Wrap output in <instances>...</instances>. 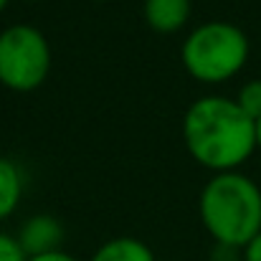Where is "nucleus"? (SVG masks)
<instances>
[{"label": "nucleus", "mask_w": 261, "mask_h": 261, "mask_svg": "<svg viewBox=\"0 0 261 261\" xmlns=\"http://www.w3.org/2000/svg\"><path fill=\"white\" fill-rule=\"evenodd\" d=\"M182 137L200 165L231 173L254 155L256 122L233 99L203 96L185 112Z\"/></svg>", "instance_id": "nucleus-1"}, {"label": "nucleus", "mask_w": 261, "mask_h": 261, "mask_svg": "<svg viewBox=\"0 0 261 261\" xmlns=\"http://www.w3.org/2000/svg\"><path fill=\"white\" fill-rule=\"evenodd\" d=\"M200 218L216 244L244 249L261 233L259 185L236 173H218L200 193Z\"/></svg>", "instance_id": "nucleus-2"}, {"label": "nucleus", "mask_w": 261, "mask_h": 261, "mask_svg": "<svg viewBox=\"0 0 261 261\" xmlns=\"http://www.w3.org/2000/svg\"><path fill=\"white\" fill-rule=\"evenodd\" d=\"M249 59V38L246 33L223 20H213L198 25L185 46H182V64L190 76L205 84H218L236 76Z\"/></svg>", "instance_id": "nucleus-3"}, {"label": "nucleus", "mask_w": 261, "mask_h": 261, "mask_svg": "<svg viewBox=\"0 0 261 261\" xmlns=\"http://www.w3.org/2000/svg\"><path fill=\"white\" fill-rule=\"evenodd\" d=\"M51 69L46 36L33 25H10L0 33V82L13 91L41 87Z\"/></svg>", "instance_id": "nucleus-4"}, {"label": "nucleus", "mask_w": 261, "mask_h": 261, "mask_svg": "<svg viewBox=\"0 0 261 261\" xmlns=\"http://www.w3.org/2000/svg\"><path fill=\"white\" fill-rule=\"evenodd\" d=\"M64 241V226L51 218V216H33L23 223L20 233H18V244L23 249V254L28 259H36V256H46V254H54V251H61Z\"/></svg>", "instance_id": "nucleus-5"}, {"label": "nucleus", "mask_w": 261, "mask_h": 261, "mask_svg": "<svg viewBox=\"0 0 261 261\" xmlns=\"http://www.w3.org/2000/svg\"><path fill=\"white\" fill-rule=\"evenodd\" d=\"M145 18L160 33H175L190 18V0H145Z\"/></svg>", "instance_id": "nucleus-6"}, {"label": "nucleus", "mask_w": 261, "mask_h": 261, "mask_svg": "<svg viewBox=\"0 0 261 261\" xmlns=\"http://www.w3.org/2000/svg\"><path fill=\"white\" fill-rule=\"evenodd\" d=\"M91 261H155V254L150 251L147 244L124 236V239H112L104 246H99Z\"/></svg>", "instance_id": "nucleus-7"}, {"label": "nucleus", "mask_w": 261, "mask_h": 261, "mask_svg": "<svg viewBox=\"0 0 261 261\" xmlns=\"http://www.w3.org/2000/svg\"><path fill=\"white\" fill-rule=\"evenodd\" d=\"M20 195H23L20 170L8 158H0V218H8L18 208Z\"/></svg>", "instance_id": "nucleus-8"}, {"label": "nucleus", "mask_w": 261, "mask_h": 261, "mask_svg": "<svg viewBox=\"0 0 261 261\" xmlns=\"http://www.w3.org/2000/svg\"><path fill=\"white\" fill-rule=\"evenodd\" d=\"M236 104H239L254 122L261 119V79H254V82H249L246 87L241 89Z\"/></svg>", "instance_id": "nucleus-9"}, {"label": "nucleus", "mask_w": 261, "mask_h": 261, "mask_svg": "<svg viewBox=\"0 0 261 261\" xmlns=\"http://www.w3.org/2000/svg\"><path fill=\"white\" fill-rule=\"evenodd\" d=\"M0 261H28V256L23 254L18 239L0 233Z\"/></svg>", "instance_id": "nucleus-10"}, {"label": "nucleus", "mask_w": 261, "mask_h": 261, "mask_svg": "<svg viewBox=\"0 0 261 261\" xmlns=\"http://www.w3.org/2000/svg\"><path fill=\"white\" fill-rule=\"evenodd\" d=\"M241 249H236V246H226V244H216L213 246V251H211V261H239L241 259V254H239Z\"/></svg>", "instance_id": "nucleus-11"}, {"label": "nucleus", "mask_w": 261, "mask_h": 261, "mask_svg": "<svg viewBox=\"0 0 261 261\" xmlns=\"http://www.w3.org/2000/svg\"><path fill=\"white\" fill-rule=\"evenodd\" d=\"M244 261H261V233L244 246Z\"/></svg>", "instance_id": "nucleus-12"}, {"label": "nucleus", "mask_w": 261, "mask_h": 261, "mask_svg": "<svg viewBox=\"0 0 261 261\" xmlns=\"http://www.w3.org/2000/svg\"><path fill=\"white\" fill-rule=\"evenodd\" d=\"M28 261H79L64 251H54V254H46V256H36V259H28Z\"/></svg>", "instance_id": "nucleus-13"}, {"label": "nucleus", "mask_w": 261, "mask_h": 261, "mask_svg": "<svg viewBox=\"0 0 261 261\" xmlns=\"http://www.w3.org/2000/svg\"><path fill=\"white\" fill-rule=\"evenodd\" d=\"M256 147H261V119H256Z\"/></svg>", "instance_id": "nucleus-14"}, {"label": "nucleus", "mask_w": 261, "mask_h": 261, "mask_svg": "<svg viewBox=\"0 0 261 261\" xmlns=\"http://www.w3.org/2000/svg\"><path fill=\"white\" fill-rule=\"evenodd\" d=\"M8 5V0H0V13H3V8Z\"/></svg>", "instance_id": "nucleus-15"}]
</instances>
